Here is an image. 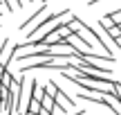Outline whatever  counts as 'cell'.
Wrapping results in <instances>:
<instances>
[{
    "mask_svg": "<svg viewBox=\"0 0 121 115\" xmlns=\"http://www.w3.org/2000/svg\"><path fill=\"white\" fill-rule=\"evenodd\" d=\"M45 11H47V2H43V5H40V7L36 9V11L31 14V16L27 18V20L22 23L20 27H18V29H20V32H25V34H27V32H29V29H34L36 25H40V23H43L45 18H47V16H45Z\"/></svg>",
    "mask_w": 121,
    "mask_h": 115,
    "instance_id": "1",
    "label": "cell"
},
{
    "mask_svg": "<svg viewBox=\"0 0 121 115\" xmlns=\"http://www.w3.org/2000/svg\"><path fill=\"white\" fill-rule=\"evenodd\" d=\"M99 25L103 27V29H105V32H108V34H110V36H112V38L121 45V25H117V23H114L110 16H103V18L99 20Z\"/></svg>",
    "mask_w": 121,
    "mask_h": 115,
    "instance_id": "2",
    "label": "cell"
},
{
    "mask_svg": "<svg viewBox=\"0 0 121 115\" xmlns=\"http://www.w3.org/2000/svg\"><path fill=\"white\" fill-rule=\"evenodd\" d=\"M99 106H105V108H110L114 115H121V106H119V99H117V95L114 93H108V95H99Z\"/></svg>",
    "mask_w": 121,
    "mask_h": 115,
    "instance_id": "3",
    "label": "cell"
},
{
    "mask_svg": "<svg viewBox=\"0 0 121 115\" xmlns=\"http://www.w3.org/2000/svg\"><path fill=\"white\" fill-rule=\"evenodd\" d=\"M0 81H2V86H4V88H11V86H13V81H16V79H13V75H11V72H4V75L2 77H0Z\"/></svg>",
    "mask_w": 121,
    "mask_h": 115,
    "instance_id": "4",
    "label": "cell"
},
{
    "mask_svg": "<svg viewBox=\"0 0 121 115\" xmlns=\"http://www.w3.org/2000/svg\"><path fill=\"white\" fill-rule=\"evenodd\" d=\"M2 5H4V9H7V11H13V9H18L13 0H2Z\"/></svg>",
    "mask_w": 121,
    "mask_h": 115,
    "instance_id": "5",
    "label": "cell"
},
{
    "mask_svg": "<svg viewBox=\"0 0 121 115\" xmlns=\"http://www.w3.org/2000/svg\"><path fill=\"white\" fill-rule=\"evenodd\" d=\"M0 108H2V99H0Z\"/></svg>",
    "mask_w": 121,
    "mask_h": 115,
    "instance_id": "6",
    "label": "cell"
},
{
    "mask_svg": "<svg viewBox=\"0 0 121 115\" xmlns=\"http://www.w3.org/2000/svg\"><path fill=\"white\" fill-rule=\"evenodd\" d=\"M0 88H2V81H0Z\"/></svg>",
    "mask_w": 121,
    "mask_h": 115,
    "instance_id": "7",
    "label": "cell"
}]
</instances>
